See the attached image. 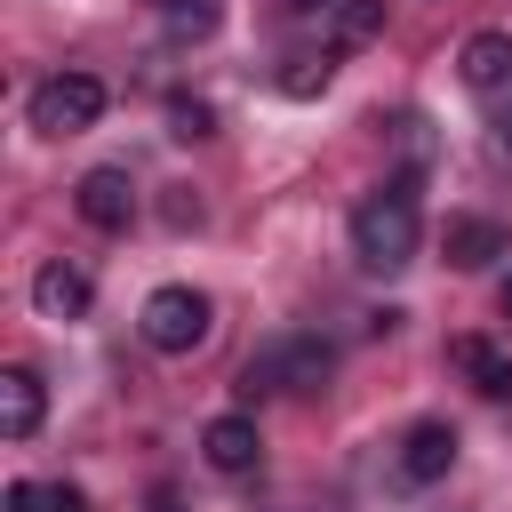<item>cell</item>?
<instances>
[{"instance_id": "obj_20", "label": "cell", "mask_w": 512, "mask_h": 512, "mask_svg": "<svg viewBox=\"0 0 512 512\" xmlns=\"http://www.w3.org/2000/svg\"><path fill=\"white\" fill-rule=\"evenodd\" d=\"M496 304H504V320H512V272H504V288H496Z\"/></svg>"}, {"instance_id": "obj_14", "label": "cell", "mask_w": 512, "mask_h": 512, "mask_svg": "<svg viewBox=\"0 0 512 512\" xmlns=\"http://www.w3.org/2000/svg\"><path fill=\"white\" fill-rule=\"evenodd\" d=\"M8 512H88V496L72 480H16L8 488Z\"/></svg>"}, {"instance_id": "obj_9", "label": "cell", "mask_w": 512, "mask_h": 512, "mask_svg": "<svg viewBox=\"0 0 512 512\" xmlns=\"http://www.w3.org/2000/svg\"><path fill=\"white\" fill-rule=\"evenodd\" d=\"M32 304H40V320H80V312L96 304V280H88L80 264H64V256H56V264H40V272H32Z\"/></svg>"}, {"instance_id": "obj_21", "label": "cell", "mask_w": 512, "mask_h": 512, "mask_svg": "<svg viewBox=\"0 0 512 512\" xmlns=\"http://www.w3.org/2000/svg\"><path fill=\"white\" fill-rule=\"evenodd\" d=\"M288 8H336V0H288Z\"/></svg>"}, {"instance_id": "obj_4", "label": "cell", "mask_w": 512, "mask_h": 512, "mask_svg": "<svg viewBox=\"0 0 512 512\" xmlns=\"http://www.w3.org/2000/svg\"><path fill=\"white\" fill-rule=\"evenodd\" d=\"M96 120H104V80L96 72H56V80L32 88V128L40 136H80Z\"/></svg>"}, {"instance_id": "obj_8", "label": "cell", "mask_w": 512, "mask_h": 512, "mask_svg": "<svg viewBox=\"0 0 512 512\" xmlns=\"http://www.w3.org/2000/svg\"><path fill=\"white\" fill-rule=\"evenodd\" d=\"M440 256H448L456 272H480V264L512 256V232H504L496 216H448V232H440Z\"/></svg>"}, {"instance_id": "obj_10", "label": "cell", "mask_w": 512, "mask_h": 512, "mask_svg": "<svg viewBox=\"0 0 512 512\" xmlns=\"http://www.w3.org/2000/svg\"><path fill=\"white\" fill-rule=\"evenodd\" d=\"M48 416V384L32 368H0V440H32Z\"/></svg>"}, {"instance_id": "obj_13", "label": "cell", "mask_w": 512, "mask_h": 512, "mask_svg": "<svg viewBox=\"0 0 512 512\" xmlns=\"http://www.w3.org/2000/svg\"><path fill=\"white\" fill-rule=\"evenodd\" d=\"M328 16H336V24H328V48H336V56H344V48H368V40L384 32V0H336Z\"/></svg>"}, {"instance_id": "obj_17", "label": "cell", "mask_w": 512, "mask_h": 512, "mask_svg": "<svg viewBox=\"0 0 512 512\" xmlns=\"http://www.w3.org/2000/svg\"><path fill=\"white\" fill-rule=\"evenodd\" d=\"M152 8H168V24L192 40V32H208L216 24V0H152Z\"/></svg>"}, {"instance_id": "obj_18", "label": "cell", "mask_w": 512, "mask_h": 512, "mask_svg": "<svg viewBox=\"0 0 512 512\" xmlns=\"http://www.w3.org/2000/svg\"><path fill=\"white\" fill-rule=\"evenodd\" d=\"M424 128H432V120H416V112L400 120V144H408V160H432V136H424Z\"/></svg>"}, {"instance_id": "obj_2", "label": "cell", "mask_w": 512, "mask_h": 512, "mask_svg": "<svg viewBox=\"0 0 512 512\" xmlns=\"http://www.w3.org/2000/svg\"><path fill=\"white\" fill-rule=\"evenodd\" d=\"M336 368V352L320 336H272L248 368H240V400H264V392H320Z\"/></svg>"}, {"instance_id": "obj_22", "label": "cell", "mask_w": 512, "mask_h": 512, "mask_svg": "<svg viewBox=\"0 0 512 512\" xmlns=\"http://www.w3.org/2000/svg\"><path fill=\"white\" fill-rule=\"evenodd\" d=\"M504 144H512V112H504Z\"/></svg>"}, {"instance_id": "obj_7", "label": "cell", "mask_w": 512, "mask_h": 512, "mask_svg": "<svg viewBox=\"0 0 512 512\" xmlns=\"http://www.w3.org/2000/svg\"><path fill=\"white\" fill-rule=\"evenodd\" d=\"M456 72H464V88L472 96H512V32H472L464 48H456Z\"/></svg>"}, {"instance_id": "obj_12", "label": "cell", "mask_w": 512, "mask_h": 512, "mask_svg": "<svg viewBox=\"0 0 512 512\" xmlns=\"http://www.w3.org/2000/svg\"><path fill=\"white\" fill-rule=\"evenodd\" d=\"M448 360L472 376V392H488V400H512V360H504L488 336H456V344H448Z\"/></svg>"}, {"instance_id": "obj_19", "label": "cell", "mask_w": 512, "mask_h": 512, "mask_svg": "<svg viewBox=\"0 0 512 512\" xmlns=\"http://www.w3.org/2000/svg\"><path fill=\"white\" fill-rule=\"evenodd\" d=\"M152 512H184V496L176 488H152Z\"/></svg>"}, {"instance_id": "obj_1", "label": "cell", "mask_w": 512, "mask_h": 512, "mask_svg": "<svg viewBox=\"0 0 512 512\" xmlns=\"http://www.w3.org/2000/svg\"><path fill=\"white\" fill-rule=\"evenodd\" d=\"M424 240V208H416V176H392L384 192H368L352 208V264L368 272H408Z\"/></svg>"}, {"instance_id": "obj_15", "label": "cell", "mask_w": 512, "mask_h": 512, "mask_svg": "<svg viewBox=\"0 0 512 512\" xmlns=\"http://www.w3.org/2000/svg\"><path fill=\"white\" fill-rule=\"evenodd\" d=\"M328 72H336L328 56H288V64H280V96H320Z\"/></svg>"}, {"instance_id": "obj_16", "label": "cell", "mask_w": 512, "mask_h": 512, "mask_svg": "<svg viewBox=\"0 0 512 512\" xmlns=\"http://www.w3.org/2000/svg\"><path fill=\"white\" fill-rule=\"evenodd\" d=\"M168 136H176V144H200V136H216V112H208L200 96H176V104H168Z\"/></svg>"}, {"instance_id": "obj_3", "label": "cell", "mask_w": 512, "mask_h": 512, "mask_svg": "<svg viewBox=\"0 0 512 512\" xmlns=\"http://www.w3.org/2000/svg\"><path fill=\"white\" fill-rule=\"evenodd\" d=\"M208 320H216L208 296H200V288H176V280L152 288L144 312H136V328H144L152 352H200V344H208Z\"/></svg>"}, {"instance_id": "obj_6", "label": "cell", "mask_w": 512, "mask_h": 512, "mask_svg": "<svg viewBox=\"0 0 512 512\" xmlns=\"http://www.w3.org/2000/svg\"><path fill=\"white\" fill-rule=\"evenodd\" d=\"M72 208H80L96 232H128V216H136V184H128V168H88L80 192H72Z\"/></svg>"}, {"instance_id": "obj_5", "label": "cell", "mask_w": 512, "mask_h": 512, "mask_svg": "<svg viewBox=\"0 0 512 512\" xmlns=\"http://www.w3.org/2000/svg\"><path fill=\"white\" fill-rule=\"evenodd\" d=\"M448 464H456V424L424 416V424H408V432H400V480H408V488L448 480Z\"/></svg>"}, {"instance_id": "obj_11", "label": "cell", "mask_w": 512, "mask_h": 512, "mask_svg": "<svg viewBox=\"0 0 512 512\" xmlns=\"http://www.w3.org/2000/svg\"><path fill=\"white\" fill-rule=\"evenodd\" d=\"M200 456H208L216 472H256V456H264L256 416H216V424L200 432Z\"/></svg>"}]
</instances>
